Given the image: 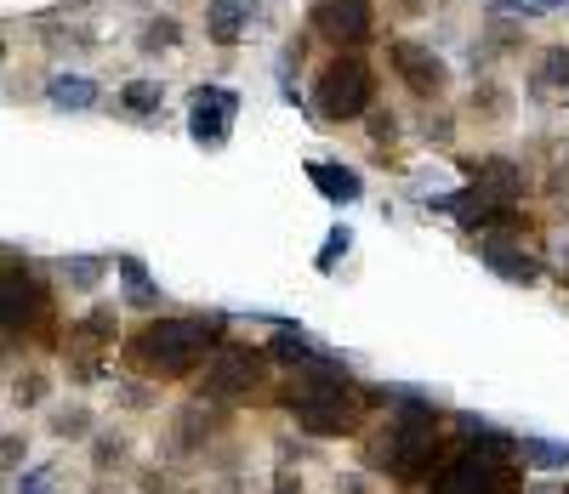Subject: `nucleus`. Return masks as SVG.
I'll use <instances>...</instances> for the list:
<instances>
[{
  "label": "nucleus",
  "mask_w": 569,
  "mask_h": 494,
  "mask_svg": "<svg viewBox=\"0 0 569 494\" xmlns=\"http://www.w3.org/2000/svg\"><path fill=\"white\" fill-rule=\"evenodd\" d=\"M456 426L472 443H461V450L433 472V494H512L518 488V466H512L518 437H501L496 426L472 421V415H461Z\"/></svg>",
  "instance_id": "nucleus-1"
},
{
  "label": "nucleus",
  "mask_w": 569,
  "mask_h": 494,
  "mask_svg": "<svg viewBox=\"0 0 569 494\" xmlns=\"http://www.w3.org/2000/svg\"><path fill=\"white\" fill-rule=\"evenodd\" d=\"M359 404H370V399H365V386L348 375L342 359H325L319 370H297V381L284 386V410H291L297 426L313 432V437H342V432H353Z\"/></svg>",
  "instance_id": "nucleus-2"
},
{
  "label": "nucleus",
  "mask_w": 569,
  "mask_h": 494,
  "mask_svg": "<svg viewBox=\"0 0 569 494\" xmlns=\"http://www.w3.org/2000/svg\"><path fill=\"white\" fill-rule=\"evenodd\" d=\"M228 330L222 313H194V319H149L131 335V364L149 375H188L206 353H217V335Z\"/></svg>",
  "instance_id": "nucleus-3"
},
{
  "label": "nucleus",
  "mask_w": 569,
  "mask_h": 494,
  "mask_svg": "<svg viewBox=\"0 0 569 494\" xmlns=\"http://www.w3.org/2000/svg\"><path fill=\"white\" fill-rule=\"evenodd\" d=\"M518 200H525V165L485 160L479 177H472L461 193H439V200H427V211H445V216H456L467 233H485V228L507 222V216L518 211Z\"/></svg>",
  "instance_id": "nucleus-4"
},
{
  "label": "nucleus",
  "mask_w": 569,
  "mask_h": 494,
  "mask_svg": "<svg viewBox=\"0 0 569 494\" xmlns=\"http://www.w3.org/2000/svg\"><path fill=\"white\" fill-rule=\"evenodd\" d=\"M439 426L433 410H393V421L370 437V466H382L388 477H427L433 483L439 466Z\"/></svg>",
  "instance_id": "nucleus-5"
},
{
  "label": "nucleus",
  "mask_w": 569,
  "mask_h": 494,
  "mask_svg": "<svg viewBox=\"0 0 569 494\" xmlns=\"http://www.w3.org/2000/svg\"><path fill=\"white\" fill-rule=\"evenodd\" d=\"M370 97H376V74L365 58H330L319 69V85H313V109L319 120H353V114H370Z\"/></svg>",
  "instance_id": "nucleus-6"
},
{
  "label": "nucleus",
  "mask_w": 569,
  "mask_h": 494,
  "mask_svg": "<svg viewBox=\"0 0 569 494\" xmlns=\"http://www.w3.org/2000/svg\"><path fill=\"white\" fill-rule=\"evenodd\" d=\"M233 120H240V91H228V85L188 91V137H194V148H222Z\"/></svg>",
  "instance_id": "nucleus-7"
},
{
  "label": "nucleus",
  "mask_w": 569,
  "mask_h": 494,
  "mask_svg": "<svg viewBox=\"0 0 569 494\" xmlns=\"http://www.w3.org/2000/svg\"><path fill=\"white\" fill-rule=\"evenodd\" d=\"M308 23H313V34L330 40V46H365V40H376L370 0H313Z\"/></svg>",
  "instance_id": "nucleus-8"
},
{
  "label": "nucleus",
  "mask_w": 569,
  "mask_h": 494,
  "mask_svg": "<svg viewBox=\"0 0 569 494\" xmlns=\"http://www.w3.org/2000/svg\"><path fill=\"white\" fill-rule=\"evenodd\" d=\"M268 353H240V347H228V353H211V370L200 375V399L206 404H228V399H246V392L257 386Z\"/></svg>",
  "instance_id": "nucleus-9"
},
{
  "label": "nucleus",
  "mask_w": 569,
  "mask_h": 494,
  "mask_svg": "<svg viewBox=\"0 0 569 494\" xmlns=\"http://www.w3.org/2000/svg\"><path fill=\"white\" fill-rule=\"evenodd\" d=\"M388 63H393V74H399L416 97H439V91L450 85L445 58L433 52V46H421V40H393V46H388Z\"/></svg>",
  "instance_id": "nucleus-10"
},
{
  "label": "nucleus",
  "mask_w": 569,
  "mask_h": 494,
  "mask_svg": "<svg viewBox=\"0 0 569 494\" xmlns=\"http://www.w3.org/2000/svg\"><path fill=\"white\" fill-rule=\"evenodd\" d=\"M0 302H7V330H18V324H34L40 319V308H46V290H40V279H34V268L29 262H7V273H0Z\"/></svg>",
  "instance_id": "nucleus-11"
},
{
  "label": "nucleus",
  "mask_w": 569,
  "mask_h": 494,
  "mask_svg": "<svg viewBox=\"0 0 569 494\" xmlns=\"http://www.w3.org/2000/svg\"><path fill=\"white\" fill-rule=\"evenodd\" d=\"M268 324H273V341H268L262 353H268L273 364H291V370H319L325 359H337V353H325L308 330H297L291 319H268Z\"/></svg>",
  "instance_id": "nucleus-12"
},
{
  "label": "nucleus",
  "mask_w": 569,
  "mask_h": 494,
  "mask_svg": "<svg viewBox=\"0 0 569 494\" xmlns=\"http://www.w3.org/2000/svg\"><path fill=\"white\" fill-rule=\"evenodd\" d=\"M479 262L496 273V279H507V284H536L541 279V262L530 256V251H518L512 239H479Z\"/></svg>",
  "instance_id": "nucleus-13"
},
{
  "label": "nucleus",
  "mask_w": 569,
  "mask_h": 494,
  "mask_svg": "<svg viewBox=\"0 0 569 494\" xmlns=\"http://www.w3.org/2000/svg\"><path fill=\"white\" fill-rule=\"evenodd\" d=\"M257 12H262V0H206V34L217 46H233V40L251 29Z\"/></svg>",
  "instance_id": "nucleus-14"
},
{
  "label": "nucleus",
  "mask_w": 569,
  "mask_h": 494,
  "mask_svg": "<svg viewBox=\"0 0 569 494\" xmlns=\"http://www.w3.org/2000/svg\"><path fill=\"white\" fill-rule=\"evenodd\" d=\"M308 182L325 193L330 205H359L365 200V177L348 171V165H337V160H308Z\"/></svg>",
  "instance_id": "nucleus-15"
},
{
  "label": "nucleus",
  "mask_w": 569,
  "mask_h": 494,
  "mask_svg": "<svg viewBox=\"0 0 569 494\" xmlns=\"http://www.w3.org/2000/svg\"><path fill=\"white\" fill-rule=\"evenodd\" d=\"M98 80L91 74H74V69H58L52 80H46V103L63 109V114H86V109H98Z\"/></svg>",
  "instance_id": "nucleus-16"
},
{
  "label": "nucleus",
  "mask_w": 569,
  "mask_h": 494,
  "mask_svg": "<svg viewBox=\"0 0 569 494\" xmlns=\"http://www.w3.org/2000/svg\"><path fill=\"white\" fill-rule=\"evenodd\" d=\"M114 273H120V290H126V308H166V295L149 279L142 256H114Z\"/></svg>",
  "instance_id": "nucleus-17"
},
{
  "label": "nucleus",
  "mask_w": 569,
  "mask_h": 494,
  "mask_svg": "<svg viewBox=\"0 0 569 494\" xmlns=\"http://www.w3.org/2000/svg\"><path fill=\"white\" fill-rule=\"evenodd\" d=\"M530 91L536 97H552V91H569V46H547L530 69Z\"/></svg>",
  "instance_id": "nucleus-18"
},
{
  "label": "nucleus",
  "mask_w": 569,
  "mask_h": 494,
  "mask_svg": "<svg viewBox=\"0 0 569 494\" xmlns=\"http://www.w3.org/2000/svg\"><path fill=\"white\" fill-rule=\"evenodd\" d=\"M518 461L536 472H569V443L558 437H518Z\"/></svg>",
  "instance_id": "nucleus-19"
},
{
  "label": "nucleus",
  "mask_w": 569,
  "mask_h": 494,
  "mask_svg": "<svg viewBox=\"0 0 569 494\" xmlns=\"http://www.w3.org/2000/svg\"><path fill=\"white\" fill-rule=\"evenodd\" d=\"M120 109L137 114V120L160 114V109H166V80H131V85L120 91Z\"/></svg>",
  "instance_id": "nucleus-20"
},
{
  "label": "nucleus",
  "mask_w": 569,
  "mask_h": 494,
  "mask_svg": "<svg viewBox=\"0 0 569 494\" xmlns=\"http://www.w3.org/2000/svg\"><path fill=\"white\" fill-rule=\"evenodd\" d=\"M58 273H63V284H69V290H98V284H103V273H109V262H103V256H69Z\"/></svg>",
  "instance_id": "nucleus-21"
},
{
  "label": "nucleus",
  "mask_w": 569,
  "mask_h": 494,
  "mask_svg": "<svg viewBox=\"0 0 569 494\" xmlns=\"http://www.w3.org/2000/svg\"><path fill=\"white\" fill-rule=\"evenodd\" d=\"M137 46L142 52H171V46H182V23L177 18H149L142 34H137Z\"/></svg>",
  "instance_id": "nucleus-22"
},
{
  "label": "nucleus",
  "mask_w": 569,
  "mask_h": 494,
  "mask_svg": "<svg viewBox=\"0 0 569 494\" xmlns=\"http://www.w3.org/2000/svg\"><path fill=\"white\" fill-rule=\"evenodd\" d=\"M348 251H353V228H348V222H337V228L325 233V244H319L313 268H319V273H337V256H348Z\"/></svg>",
  "instance_id": "nucleus-23"
},
{
  "label": "nucleus",
  "mask_w": 569,
  "mask_h": 494,
  "mask_svg": "<svg viewBox=\"0 0 569 494\" xmlns=\"http://www.w3.org/2000/svg\"><path fill=\"white\" fill-rule=\"evenodd\" d=\"M126 455V437L120 432H98V450H91V461H98V466H114Z\"/></svg>",
  "instance_id": "nucleus-24"
},
{
  "label": "nucleus",
  "mask_w": 569,
  "mask_h": 494,
  "mask_svg": "<svg viewBox=\"0 0 569 494\" xmlns=\"http://www.w3.org/2000/svg\"><path fill=\"white\" fill-rule=\"evenodd\" d=\"M472 109H485V114H501V109H507V97H501L496 85H479V91H472Z\"/></svg>",
  "instance_id": "nucleus-25"
},
{
  "label": "nucleus",
  "mask_w": 569,
  "mask_h": 494,
  "mask_svg": "<svg viewBox=\"0 0 569 494\" xmlns=\"http://www.w3.org/2000/svg\"><path fill=\"white\" fill-rule=\"evenodd\" d=\"M0 443H7V450H0V461H7V472L18 477V461H23V437L12 432V437H0Z\"/></svg>",
  "instance_id": "nucleus-26"
},
{
  "label": "nucleus",
  "mask_w": 569,
  "mask_h": 494,
  "mask_svg": "<svg viewBox=\"0 0 569 494\" xmlns=\"http://www.w3.org/2000/svg\"><path fill=\"white\" fill-rule=\"evenodd\" d=\"M393 131H399L393 114H370V137H376V142H393Z\"/></svg>",
  "instance_id": "nucleus-27"
},
{
  "label": "nucleus",
  "mask_w": 569,
  "mask_h": 494,
  "mask_svg": "<svg viewBox=\"0 0 569 494\" xmlns=\"http://www.w3.org/2000/svg\"><path fill=\"white\" fill-rule=\"evenodd\" d=\"M52 426H58V432H63V437H69V432H86V426H91V421H86V410H63V415H58V421H52Z\"/></svg>",
  "instance_id": "nucleus-28"
},
{
  "label": "nucleus",
  "mask_w": 569,
  "mask_h": 494,
  "mask_svg": "<svg viewBox=\"0 0 569 494\" xmlns=\"http://www.w3.org/2000/svg\"><path fill=\"white\" fill-rule=\"evenodd\" d=\"M40 386H46L40 375H23V381L12 386V392H18V404H40Z\"/></svg>",
  "instance_id": "nucleus-29"
},
{
  "label": "nucleus",
  "mask_w": 569,
  "mask_h": 494,
  "mask_svg": "<svg viewBox=\"0 0 569 494\" xmlns=\"http://www.w3.org/2000/svg\"><path fill=\"white\" fill-rule=\"evenodd\" d=\"M273 494H302V477H291V472H279V477H273Z\"/></svg>",
  "instance_id": "nucleus-30"
},
{
  "label": "nucleus",
  "mask_w": 569,
  "mask_h": 494,
  "mask_svg": "<svg viewBox=\"0 0 569 494\" xmlns=\"http://www.w3.org/2000/svg\"><path fill=\"white\" fill-rule=\"evenodd\" d=\"M563 7H569V0H536L530 18H547V12H563Z\"/></svg>",
  "instance_id": "nucleus-31"
},
{
  "label": "nucleus",
  "mask_w": 569,
  "mask_h": 494,
  "mask_svg": "<svg viewBox=\"0 0 569 494\" xmlns=\"http://www.w3.org/2000/svg\"><path fill=\"white\" fill-rule=\"evenodd\" d=\"M337 494H370V488H365V477H342V483H337Z\"/></svg>",
  "instance_id": "nucleus-32"
},
{
  "label": "nucleus",
  "mask_w": 569,
  "mask_h": 494,
  "mask_svg": "<svg viewBox=\"0 0 569 494\" xmlns=\"http://www.w3.org/2000/svg\"><path fill=\"white\" fill-rule=\"evenodd\" d=\"M393 7H399L405 18H416V12H427V0H393Z\"/></svg>",
  "instance_id": "nucleus-33"
}]
</instances>
